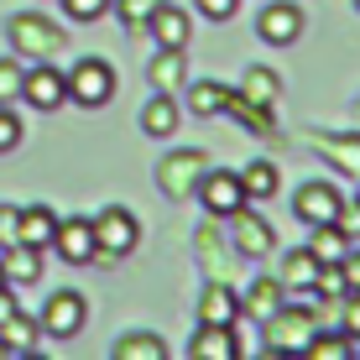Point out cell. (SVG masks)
Segmentation results:
<instances>
[{"label": "cell", "instance_id": "obj_1", "mask_svg": "<svg viewBox=\"0 0 360 360\" xmlns=\"http://www.w3.org/2000/svg\"><path fill=\"white\" fill-rule=\"evenodd\" d=\"M89 230H94V262H120V256H131L136 240H141V219H136L131 209H120V204L99 209L89 219Z\"/></svg>", "mask_w": 360, "mask_h": 360}, {"label": "cell", "instance_id": "obj_2", "mask_svg": "<svg viewBox=\"0 0 360 360\" xmlns=\"http://www.w3.org/2000/svg\"><path fill=\"white\" fill-rule=\"evenodd\" d=\"M6 37L11 47H16V58H27V63H42V58H53L63 42V27H53L47 16H37V11H21V16L6 21Z\"/></svg>", "mask_w": 360, "mask_h": 360}, {"label": "cell", "instance_id": "obj_3", "mask_svg": "<svg viewBox=\"0 0 360 360\" xmlns=\"http://www.w3.org/2000/svg\"><path fill=\"white\" fill-rule=\"evenodd\" d=\"M319 319L308 314V308H292L288 297H282V308L271 319H262V334H266V355H303V345L314 340Z\"/></svg>", "mask_w": 360, "mask_h": 360}, {"label": "cell", "instance_id": "obj_4", "mask_svg": "<svg viewBox=\"0 0 360 360\" xmlns=\"http://www.w3.org/2000/svg\"><path fill=\"white\" fill-rule=\"evenodd\" d=\"M63 84H68V105H84V110H99L115 99V68L105 58H79L63 73Z\"/></svg>", "mask_w": 360, "mask_h": 360}, {"label": "cell", "instance_id": "obj_5", "mask_svg": "<svg viewBox=\"0 0 360 360\" xmlns=\"http://www.w3.org/2000/svg\"><path fill=\"white\" fill-rule=\"evenodd\" d=\"M84 324H89V297L73 292V288L53 292V297L42 303V314H37V329H42L47 340H73Z\"/></svg>", "mask_w": 360, "mask_h": 360}, {"label": "cell", "instance_id": "obj_6", "mask_svg": "<svg viewBox=\"0 0 360 360\" xmlns=\"http://www.w3.org/2000/svg\"><path fill=\"white\" fill-rule=\"evenodd\" d=\"M32 110H42V115H53V110L68 105V84H63V68H53V58H42V63H32L21 73V94Z\"/></svg>", "mask_w": 360, "mask_h": 360}, {"label": "cell", "instance_id": "obj_7", "mask_svg": "<svg viewBox=\"0 0 360 360\" xmlns=\"http://www.w3.org/2000/svg\"><path fill=\"white\" fill-rule=\"evenodd\" d=\"M204 167H209V157L193 152V146H188V152H172V157H162V162H157V188L178 204V198H188V193L198 188Z\"/></svg>", "mask_w": 360, "mask_h": 360}, {"label": "cell", "instance_id": "obj_8", "mask_svg": "<svg viewBox=\"0 0 360 360\" xmlns=\"http://www.w3.org/2000/svg\"><path fill=\"white\" fill-rule=\"evenodd\" d=\"M230 219V240H235V256H251V262H262V256H271L277 251V230L266 225L262 214H251V209H235V214H225Z\"/></svg>", "mask_w": 360, "mask_h": 360}, {"label": "cell", "instance_id": "obj_9", "mask_svg": "<svg viewBox=\"0 0 360 360\" xmlns=\"http://www.w3.org/2000/svg\"><path fill=\"white\" fill-rule=\"evenodd\" d=\"M256 37L271 47H288L303 37V6L297 0H266L262 6V16H256Z\"/></svg>", "mask_w": 360, "mask_h": 360}, {"label": "cell", "instance_id": "obj_10", "mask_svg": "<svg viewBox=\"0 0 360 360\" xmlns=\"http://www.w3.org/2000/svg\"><path fill=\"white\" fill-rule=\"evenodd\" d=\"M198 204L209 209V214H235V209L245 204V193H240V172H225V167H204V178H198Z\"/></svg>", "mask_w": 360, "mask_h": 360}, {"label": "cell", "instance_id": "obj_11", "mask_svg": "<svg viewBox=\"0 0 360 360\" xmlns=\"http://www.w3.org/2000/svg\"><path fill=\"white\" fill-rule=\"evenodd\" d=\"M340 204L345 198H340V188H334L329 178H314V183H303V188L292 193V214L303 219V225H329Z\"/></svg>", "mask_w": 360, "mask_h": 360}, {"label": "cell", "instance_id": "obj_12", "mask_svg": "<svg viewBox=\"0 0 360 360\" xmlns=\"http://www.w3.org/2000/svg\"><path fill=\"white\" fill-rule=\"evenodd\" d=\"M53 251L63 256L68 266H84V262H94V230H89V214L58 219V230H53Z\"/></svg>", "mask_w": 360, "mask_h": 360}, {"label": "cell", "instance_id": "obj_13", "mask_svg": "<svg viewBox=\"0 0 360 360\" xmlns=\"http://www.w3.org/2000/svg\"><path fill=\"white\" fill-rule=\"evenodd\" d=\"M42 256L47 251H37V245L11 240V245H0V271H6L11 288H37L42 282Z\"/></svg>", "mask_w": 360, "mask_h": 360}, {"label": "cell", "instance_id": "obj_14", "mask_svg": "<svg viewBox=\"0 0 360 360\" xmlns=\"http://www.w3.org/2000/svg\"><path fill=\"white\" fill-rule=\"evenodd\" d=\"M219 115H230L235 126H245L251 136H266V141H277V120H271V105H256V99H245L240 89H230V94H225Z\"/></svg>", "mask_w": 360, "mask_h": 360}, {"label": "cell", "instance_id": "obj_15", "mask_svg": "<svg viewBox=\"0 0 360 360\" xmlns=\"http://www.w3.org/2000/svg\"><path fill=\"white\" fill-rule=\"evenodd\" d=\"M146 32H152L157 47H188L193 37V16L183 6H172V0H162V6L152 11V21H146Z\"/></svg>", "mask_w": 360, "mask_h": 360}, {"label": "cell", "instance_id": "obj_16", "mask_svg": "<svg viewBox=\"0 0 360 360\" xmlns=\"http://www.w3.org/2000/svg\"><path fill=\"white\" fill-rule=\"evenodd\" d=\"M146 79H152L157 94H178L188 84V53L183 47H157V58L146 63Z\"/></svg>", "mask_w": 360, "mask_h": 360}, {"label": "cell", "instance_id": "obj_17", "mask_svg": "<svg viewBox=\"0 0 360 360\" xmlns=\"http://www.w3.org/2000/svg\"><path fill=\"white\" fill-rule=\"evenodd\" d=\"M188 360H240V340L225 324H198L193 345H188Z\"/></svg>", "mask_w": 360, "mask_h": 360}, {"label": "cell", "instance_id": "obj_18", "mask_svg": "<svg viewBox=\"0 0 360 360\" xmlns=\"http://www.w3.org/2000/svg\"><path fill=\"white\" fill-rule=\"evenodd\" d=\"M308 146H314V152L324 157V162H334L340 172H350V178H360V131L340 136V141H334V136H324V131H314V136H308Z\"/></svg>", "mask_w": 360, "mask_h": 360}, {"label": "cell", "instance_id": "obj_19", "mask_svg": "<svg viewBox=\"0 0 360 360\" xmlns=\"http://www.w3.org/2000/svg\"><path fill=\"white\" fill-rule=\"evenodd\" d=\"M198 324H225V329H235V324H240V297H235L225 282H209L204 297H198Z\"/></svg>", "mask_w": 360, "mask_h": 360}, {"label": "cell", "instance_id": "obj_20", "mask_svg": "<svg viewBox=\"0 0 360 360\" xmlns=\"http://www.w3.org/2000/svg\"><path fill=\"white\" fill-rule=\"evenodd\" d=\"M53 230H58V214L47 204H27L16 214V240L21 245H37V251H47L53 245Z\"/></svg>", "mask_w": 360, "mask_h": 360}, {"label": "cell", "instance_id": "obj_21", "mask_svg": "<svg viewBox=\"0 0 360 360\" xmlns=\"http://www.w3.org/2000/svg\"><path fill=\"white\" fill-rule=\"evenodd\" d=\"M178 120H183V110H178V99H172V94H152V99H146V110H141V131L157 136V141H167V136L178 131Z\"/></svg>", "mask_w": 360, "mask_h": 360}, {"label": "cell", "instance_id": "obj_22", "mask_svg": "<svg viewBox=\"0 0 360 360\" xmlns=\"http://www.w3.org/2000/svg\"><path fill=\"white\" fill-rule=\"evenodd\" d=\"M282 297H288V292H282L277 277H256L251 288H245V297H240V314H251L256 324H262V319H271L282 308Z\"/></svg>", "mask_w": 360, "mask_h": 360}, {"label": "cell", "instance_id": "obj_23", "mask_svg": "<svg viewBox=\"0 0 360 360\" xmlns=\"http://www.w3.org/2000/svg\"><path fill=\"white\" fill-rule=\"evenodd\" d=\"M110 355H115V360H167V345H162V334L136 329V334H120Z\"/></svg>", "mask_w": 360, "mask_h": 360}, {"label": "cell", "instance_id": "obj_24", "mask_svg": "<svg viewBox=\"0 0 360 360\" xmlns=\"http://www.w3.org/2000/svg\"><path fill=\"white\" fill-rule=\"evenodd\" d=\"M37 340H42V329H37V319H27L21 308L6 319V324H0V345H6L11 355H32V350H37Z\"/></svg>", "mask_w": 360, "mask_h": 360}, {"label": "cell", "instance_id": "obj_25", "mask_svg": "<svg viewBox=\"0 0 360 360\" xmlns=\"http://www.w3.org/2000/svg\"><path fill=\"white\" fill-rule=\"evenodd\" d=\"M314 277H319V262H314V251H288L282 256V266H277V282H282V292H292V288H314Z\"/></svg>", "mask_w": 360, "mask_h": 360}, {"label": "cell", "instance_id": "obj_26", "mask_svg": "<svg viewBox=\"0 0 360 360\" xmlns=\"http://www.w3.org/2000/svg\"><path fill=\"white\" fill-rule=\"evenodd\" d=\"M240 193L256 198V204H266V198L277 193V162H251V167H240Z\"/></svg>", "mask_w": 360, "mask_h": 360}, {"label": "cell", "instance_id": "obj_27", "mask_svg": "<svg viewBox=\"0 0 360 360\" xmlns=\"http://www.w3.org/2000/svg\"><path fill=\"white\" fill-rule=\"evenodd\" d=\"M350 245H355V240H345V235L334 230V225H314V235H308V251H314V262H319V266H324V262H340Z\"/></svg>", "mask_w": 360, "mask_h": 360}, {"label": "cell", "instance_id": "obj_28", "mask_svg": "<svg viewBox=\"0 0 360 360\" xmlns=\"http://www.w3.org/2000/svg\"><path fill=\"white\" fill-rule=\"evenodd\" d=\"M240 94L245 99H256V105H277V94H282V79L271 68H245V79H240Z\"/></svg>", "mask_w": 360, "mask_h": 360}, {"label": "cell", "instance_id": "obj_29", "mask_svg": "<svg viewBox=\"0 0 360 360\" xmlns=\"http://www.w3.org/2000/svg\"><path fill=\"white\" fill-rule=\"evenodd\" d=\"M183 89H188V84H183ZM225 94H230V84H219V79H204V84H193V89H188V110H193V115H219Z\"/></svg>", "mask_w": 360, "mask_h": 360}, {"label": "cell", "instance_id": "obj_30", "mask_svg": "<svg viewBox=\"0 0 360 360\" xmlns=\"http://www.w3.org/2000/svg\"><path fill=\"white\" fill-rule=\"evenodd\" d=\"M157 6H162V0H110V11L120 16V27H126V32H146V21H152Z\"/></svg>", "mask_w": 360, "mask_h": 360}, {"label": "cell", "instance_id": "obj_31", "mask_svg": "<svg viewBox=\"0 0 360 360\" xmlns=\"http://www.w3.org/2000/svg\"><path fill=\"white\" fill-rule=\"evenodd\" d=\"M303 355H314V360H350V340H340V334H319L314 329V340L303 345Z\"/></svg>", "mask_w": 360, "mask_h": 360}, {"label": "cell", "instance_id": "obj_32", "mask_svg": "<svg viewBox=\"0 0 360 360\" xmlns=\"http://www.w3.org/2000/svg\"><path fill=\"white\" fill-rule=\"evenodd\" d=\"M21 131H27V126H21V115H16L11 105H0V157L21 146Z\"/></svg>", "mask_w": 360, "mask_h": 360}, {"label": "cell", "instance_id": "obj_33", "mask_svg": "<svg viewBox=\"0 0 360 360\" xmlns=\"http://www.w3.org/2000/svg\"><path fill=\"white\" fill-rule=\"evenodd\" d=\"M21 58H0V105H11V99L21 94Z\"/></svg>", "mask_w": 360, "mask_h": 360}, {"label": "cell", "instance_id": "obj_34", "mask_svg": "<svg viewBox=\"0 0 360 360\" xmlns=\"http://www.w3.org/2000/svg\"><path fill=\"white\" fill-rule=\"evenodd\" d=\"M58 6L68 11V21H99L110 11V0H58Z\"/></svg>", "mask_w": 360, "mask_h": 360}, {"label": "cell", "instance_id": "obj_35", "mask_svg": "<svg viewBox=\"0 0 360 360\" xmlns=\"http://www.w3.org/2000/svg\"><path fill=\"white\" fill-rule=\"evenodd\" d=\"M334 230L345 235V240H360V204H340L334 209V219H329Z\"/></svg>", "mask_w": 360, "mask_h": 360}, {"label": "cell", "instance_id": "obj_36", "mask_svg": "<svg viewBox=\"0 0 360 360\" xmlns=\"http://www.w3.org/2000/svg\"><path fill=\"white\" fill-rule=\"evenodd\" d=\"M340 324H345V340H360V288H350V292H345Z\"/></svg>", "mask_w": 360, "mask_h": 360}, {"label": "cell", "instance_id": "obj_37", "mask_svg": "<svg viewBox=\"0 0 360 360\" xmlns=\"http://www.w3.org/2000/svg\"><path fill=\"white\" fill-rule=\"evenodd\" d=\"M193 6H198L204 21H230L235 11H240V0H193Z\"/></svg>", "mask_w": 360, "mask_h": 360}, {"label": "cell", "instance_id": "obj_38", "mask_svg": "<svg viewBox=\"0 0 360 360\" xmlns=\"http://www.w3.org/2000/svg\"><path fill=\"white\" fill-rule=\"evenodd\" d=\"M16 214H21L16 204H0V245H11V240H16Z\"/></svg>", "mask_w": 360, "mask_h": 360}, {"label": "cell", "instance_id": "obj_39", "mask_svg": "<svg viewBox=\"0 0 360 360\" xmlns=\"http://www.w3.org/2000/svg\"><path fill=\"white\" fill-rule=\"evenodd\" d=\"M340 271H345V282H350V288H360V251H355V245L340 256Z\"/></svg>", "mask_w": 360, "mask_h": 360}, {"label": "cell", "instance_id": "obj_40", "mask_svg": "<svg viewBox=\"0 0 360 360\" xmlns=\"http://www.w3.org/2000/svg\"><path fill=\"white\" fill-rule=\"evenodd\" d=\"M11 314H16V297H11V288H0V324H6Z\"/></svg>", "mask_w": 360, "mask_h": 360}, {"label": "cell", "instance_id": "obj_41", "mask_svg": "<svg viewBox=\"0 0 360 360\" xmlns=\"http://www.w3.org/2000/svg\"><path fill=\"white\" fill-rule=\"evenodd\" d=\"M0 288H11V282H6V271H0Z\"/></svg>", "mask_w": 360, "mask_h": 360}, {"label": "cell", "instance_id": "obj_42", "mask_svg": "<svg viewBox=\"0 0 360 360\" xmlns=\"http://www.w3.org/2000/svg\"><path fill=\"white\" fill-rule=\"evenodd\" d=\"M355 11H360V0H355Z\"/></svg>", "mask_w": 360, "mask_h": 360}, {"label": "cell", "instance_id": "obj_43", "mask_svg": "<svg viewBox=\"0 0 360 360\" xmlns=\"http://www.w3.org/2000/svg\"><path fill=\"white\" fill-rule=\"evenodd\" d=\"M355 204H360V198H355Z\"/></svg>", "mask_w": 360, "mask_h": 360}]
</instances>
